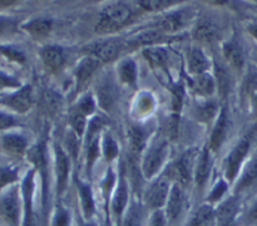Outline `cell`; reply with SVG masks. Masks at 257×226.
I'll list each match as a JSON object with an SVG mask.
<instances>
[{"label": "cell", "mask_w": 257, "mask_h": 226, "mask_svg": "<svg viewBox=\"0 0 257 226\" xmlns=\"http://www.w3.org/2000/svg\"><path fill=\"white\" fill-rule=\"evenodd\" d=\"M187 20L188 17L185 10H177V12H171L170 14H166L165 17L158 19L153 27L168 35L182 29Z\"/></svg>", "instance_id": "4fadbf2b"}, {"label": "cell", "mask_w": 257, "mask_h": 226, "mask_svg": "<svg viewBox=\"0 0 257 226\" xmlns=\"http://www.w3.org/2000/svg\"><path fill=\"white\" fill-rule=\"evenodd\" d=\"M2 146L12 156H23L28 151L27 138L19 133H5L2 137Z\"/></svg>", "instance_id": "d6986e66"}, {"label": "cell", "mask_w": 257, "mask_h": 226, "mask_svg": "<svg viewBox=\"0 0 257 226\" xmlns=\"http://www.w3.org/2000/svg\"><path fill=\"white\" fill-rule=\"evenodd\" d=\"M227 191V181L226 180H221L213 186V188L211 190L210 195H208V203L212 205V203H220L221 201L223 200L225 197V193Z\"/></svg>", "instance_id": "60d3db41"}, {"label": "cell", "mask_w": 257, "mask_h": 226, "mask_svg": "<svg viewBox=\"0 0 257 226\" xmlns=\"http://www.w3.org/2000/svg\"><path fill=\"white\" fill-rule=\"evenodd\" d=\"M102 151L103 155H104L105 160L107 161H113L118 157V153H119V150H118V145L115 142V140L113 138L112 135L109 133H105L103 136V142H102Z\"/></svg>", "instance_id": "d6a6232c"}, {"label": "cell", "mask_w": 257, "mask_h": 226, "mask_svg": "<svg viewBox=\"0 0 257 226\" xmlns=\"http://www.w3.org/2000/svg\"><path fill=\"white\" fill-rule=\"evenodd\" d=\"M195 38L203 43H212L220 34L217 24L210 19H201L195 28Z\"/></svg>", "instance_id": "7402d4cb"}, {"label": "cell", "mask_w": 257, "mask_h": 226, "mask_svg": "<svg viewBox=\"0 0 257 226\" xmlns=\"http://www.w3.org/2000/svg\"><path fill=\"white\" fill-rule=\"evenodd\" d=\"M43 63L45 67L50 70H58L63 67L65 62L64 50L55 45H48L44 47L40 52Z\"/></svg>", "instance_id": "ffe728a7"}, {"label": "cell", "mask_w": 257, "mask_h": 226, "mask_svg": "<svg viewBox=\"0 0 257 226\" xmlns=\"http://www.w3.org/2000/svg\"><path fill=\"white\" fill-rule=\"evenodd\" d=\"M183 186L180 183H173L171 186L170 195H168L167 203L165 206V212L167 215L170 226L175 225L178 218L182 216L186 206V196Z\"/></svg>", "instance_id": "7c38bea8"}, {"label": "cell", "mask_w": 257, "mask_h": 226, "mask_svg": "<svg viewBox=\"0 0 257 226\" xmlns=\"http://www.w3.org/2000/svg\"><path fill=\"white\" fill-rule=\"evenodd\" d=\"M19 125L17 118L9 113L0 112V131H7L10 128H14Z\"/></svg>", "instance_id": "7dc6e473"}, {"label": "cell", "mask_w": 257, "mask_h": 226, "mask_svg": "<svg viewBox=\"0 0 257 226\" xmlns=\"http://www.w3.org/2000/svg\"><path fill=\"white\" fill-rule=\"evenodd\" d=\"M118 75L120 82L128 85H135L137 82V65L133 60L125 59L118 67Z\"/></svg>", "instance_id": "f546056e"}, {"label": "cell", "mask_w": 257, "mask_h": 226, "mask_svg": "<svg viewBox=\"0 0 257 226\" xmlns=\"http://www.w3.org/2000/svg\"><path fill=\"white\" fill-rule=\"evenodd\" d=\"M70 223H72V217L69 211L62 206L55 208L50 218V226H70Z\"/></svg>", "instance_id": "8d00e7d4"}, {"label": "cell", "mask_w": 257, "mask_h": 226, "mask_svg": "<svg viewBox=\"0 0 257 226\" xmlns=\"http://www.w3.org/2000/svg\"><path fill=\"white\" fill-rule=\"evenodd\" d=\"M188 226H216L215 207L210 203L200 206L191 218Z\"/></svg>", "instance_id": "d4e9b609"}, {"label": "cell", "mask_w": 257, "mask_h": 226, "mask_svg": "<svg viewBox=\"0 0 257 226\" xmlns=\"http://www.w3.org/2000/svg\"><path fill=\"white\" fill-rule=\"evenodd\" d=\"M130 140H131V147L133 148L135 152H141L146 146V133L138 126H133L130 130Z\"/></svg>", "instance_id": "e575fe53"}, {"label": "cell", "mask_w": 257, "mask_h": 226, "mask_svg": "<svg viewBox=\"0 0 257 226\" xmlns=\"http://www.w3.org/2000/svg\"><path fill=\"white\" fill-rule=\"evenodd\" d=\"M175 2H166V0H143V2L138 3V5L143 8L148 12H161L167 8H171L175 5Z\"/></svg>", "instance_id": "7bdbcfd3"}, {"label": "cell", "mask_w": 257, "mask_h": 226, "mask_svg": "<svg viewBox=\"0 0 257 226\" xmlns=\"http://www.w3.org/2000/svg\"><path fill=\"white\" fill-rule=\"evenodd\" d=\"M255 181H257V157L251 158L246 163L245 168L240 176V180L237 181V191L245 190L248 186L252 185Z\"/></svg>", "instance_id": "f1b7e54d"}, {"label": "cell", "mask_w": 257, "mask_h": 226, "mask_svg": "<svg viewBox=\"0 0 257 226\" xmlns=\"http://www.w3.org/2000/svg\"><path fill=\"white\" fill-rule=\"evenodd\" d=\"M217 109L218 107L216 102H205L197 108V117L203 122H210L211 120L216 117Z\"/></svg>", "instance_id": "74e56055"}, {"label": "cell", "mask_w": 257, "mask_h": 226, "mask_svg": "<svg viewBox=\"0 0 257 226\" xmlns=\"http://www.w3.org/2000/svg\"><path fill=\"white\" fill-rule=\"evenodd\" d=\"M253 99H255V103H256V107H257V92L255 93V97H253Z\"/></svg>", "instance_id": "816d5d0a"}, {"label": "cell", "mask_w": 257, "mask_h": 226, "mask_svg": "<svg viewBox=\"0 0 257 226\" xmlns=\"http://www.w3.org/2000/svg\"><path fill=\"white\" fill-rule=\"evenodd\" d=\"M191 85H192V89L198 95L208 97V95H212V93L215 92L216 79L212 75L208 74V73H203V74L195 75Z\"/></svg>", "instance_id": "484cf974"}, {"label": "cell", "mask_w": 257, "mask_h": 226, "mask_svg": "<svg viewBox=\"0 0 257 226\" xmlns=\"http://www.w3.org/2000/svg\"><path fill=\"white\" fill-rule=\"evenodd\" d=\"M77 110L82 113L83 116H90L94 113L95 110V100L93 98L92 94H84L80 97V99L78 100L77 104Z\"/></svg>", "instance_id": "b9f144b4"}, {"label": "cell", "mask_w": 257, "mask_h": 226, "mask_svg": "<svg viewBox=\"0 0 257 226\" xmlns=\"http://www.w3.org/2000/svg\"><path fill=\"white\" fill-rule=\"evenodd\" d=\"M133 12L127 4L119 2L109 3L105 5L100 14V20L95 27V32L100 34H108L119 29L123 25L130 23Z\"/></svg>", "instance_id": "6da1fadb"}, {"label": "cell", "mask_w": 257, "mask_h": 226, "mask_svg": "<svg viewBox=\"0 0 257 226\" xmlns=\"http://www.w3.org/2000/svg\"><path fill=\"white\" fill-rule=\"evenodd\" d=\"M237 226H257V198L241 213Z\"/></svg>", "instance_id": "d590c367"}, {"label": "cell", "mask_w": 257, "mask_h": 226, "mask_svg": "<svg viewBox=\"0 0 257 226\" xmlns=\"http://www.w3.org/2000/svg\"><path fill=\"white\" fill-rule=\"evenodd\" d=\"M146 226H170V222H168V218L165 210L152 211L151 216L148 217Z\"/></svg>", "instance_id": "ee69618b"}, {"label": "cell", "mask_w": 257, "mask_h": 226, "mask_svg": "<svg viewBox=\"0 0 257 226\" xmlns=\"http://www.w3.org/2000/svg\"><path fill=\"white\" fill-rule=\"evenodd\" d=\"M255 59H256V62H257V52L255 53Z\"/></svg>", "instance_id": "f5cc1de1"}, {"label": "cell", "mask_w": 257, "mask_h": 226, "mask_svg": "<svg viewBox=\"0 0 257 226\" xmlns=\"http://www.w3.org/2000/svg\"><path fill=\"white\" fill-rule=\"evenodd\" d=\"M250 140L248 138H242L241 141H238L237 145L228 153L225 161L226 181L232 182V181L236 180L241 167H242L243 161H245L246 156H247L248 151H250Z\"/></svg>", "instance_id": "8992f818"}, {"label": "cell", "mask_w": 257, "mask_h": 226, "mask_svg": "<svg viewBox=\"0 0 257 226\" xmlns=\"http://www.w3.org/2000/svg\"><path fill=\"white\" fill-rule=\"evenodd\" d=\"M18 29V23L13 18L0 15V35H7L15 33Z\"/></svg>", "instance_id": "f6af8a7d"}, {"label": "cell", "mask_w": 257, "mask_h": 226, "mask_svg": "<svg viewBox=\"0 0 257 226\" xmlns=\"http://www.w3.org/2000/svg\"><path fill=\"white\" fill-rule=\"evenodd\" d=\"M211 170H212L211 151L208 148H203L202 152L197 156L195 166V181L198 188H202L207 183Z\"/></svg>", "instance_id": "9a60e30c"}, {"label": "cell", "mask_w": 257, "mask_h": 226, "mask_svg": "<svg viewBox=\"0 0 257 226\" xmlns=\"http://www.w3.org/2000/svg\"><path fill=\"white\" fill-rule=\"evenodd\" d=\"M79 226H98L97 223L92 222V221H83Z\"/></svg>", "instance_id": "f907efd6"}, {"label": "cell", "mask_w": 257, "mask_h": 226, "mask_svg": "<svg viewBox=\"0 0 257 226\" xmlns=\"http://www.w3.org/2000/svg\"><path fill=\"white\" fill-rule=\"evenodd\" d=\"M44 102H45V105H47L48 109L57 110L58 105H59V103H60V98L58 97L54 92H52V90H48V92L44 94Z\"/></svg>", "instance_id": "c3c4849f"}, {"label": "cell", "mask_w": 257, "mask_h": 226, "mask_svg": "<svg viewBox=\"0 0 257 226\" xmlns=\"http://www.w3.org/2000/svg\"><path fill=\"white\" fill-rule=\"evenodd\" d=\"M23 222L22 226H40L39 216L34 210V171L27 173L22 185Z\"/></svg>", "instance_id": "277c9868"}, {"label": "cell", "mask_w": 257, "mask_h": 226, "mask_svg": "<svg viewBox=\"0 0 257 226\" xmlns=\"http://www.w3.org/2000/svg\"><path fill=\"white\" fill-rule=\"evenodd\" d=\"M52 28L53 22L52 19H48V18H37V19H32L22 25L23 30H25L28 34L37 39L49 35Z\"/></svg>", "instance_id": "44dd1931"}, {"label": "cell", "mask_w": 257, "mask_h": 226, "mask_svg": "<svg viewBox=\"0 0 257 226\" xmlns=\"http://www.w3.org/2000/svg\"><path fill=\"white\" fill-rule=\"evenodd\" d=\"M125 43L120 38H109V39L100 40L90 45V55L97 58L99 62H112L117 59L122 50L124 49Z\"/></svg>", "instance_id": "ba28073f"}, {"label": "cell", "mask_w": 257, "mask_h": 226, "mask_svg": "<svg viewBox=\"0 0 257 226\" xmlns=\"http://www.w3.org/2000/svg\"><path fill=\"white\" fill-rule=\"evenodd\" d=\"M69 158L60 147L55 148V176H57L58 193L62 195L65 191L69 176Z\"/></svg>", "instance_id": "5bb4252c"}, {"label": "cell", "mask_w": 257, "mask_h": 226, "mask_svg": "<svg viewBox=\"0 0 257 226\" xmlns=\"http://www.w3.org/2000/svg\"><path fill=\"white\" fill-rule=\"evenodd\" d=\"M122 226H145L143 207L137 201H132L128 205L127 211L123 216Z\"/></svg>", "instance_id": "83f0119b"}, {"label": "cell", "mask_w": 257, "mask_h": 226, "mask_svg": "<svg viewBox=\"0 0 257 226\" xmlns=\"http://www.w3.org/2000/svg\"><path fill=\"white\" fill-rule=\"evenodd\" d=\"M99 64V60L95 57H93V55H87V57H84L78 63L74 70V77L78 88L83 87L92 78V75L98 69Z\"/></svg>", "instance_id": "e0dca14e"}, {"label": "cell", "mask_w": 257, "mask_h": 226, "mask_svg": "<svg viewBox=\"0 0 257 226\" xmlns=\"http://www.w3.org/2000/svg\"><path fill=\"white\" fill-rule=\"evenodd\" d=\"M210 68V60L200 48H192L188 53V70L193 75L207 73Z\"/></svg>", "instance_id": "cb8c5ba5"}, {"label": "cell", "mask_w": 257, "mask_h": 226, "mask_svg": "<svg viewBox=\"0 0 257 226\" xmlns=\"http://www.w3.org/2000/svg\"><path fill=\"white\" fill-rule=\"evenodd\" d=\"M167 143H155L143 157L142 173L145 177L151 178L160 171L167 156Z\"/></svg>", "instance_id": "8fae6325"}, {"label": "cell", "mask_w": 257, "mask_h": 226, "mask_svg": "<svg viewBox=\"0 0 257 226\" xmlns=\"http://www.w3.org/2000/svg\"><path fill=\"white\" fill-rule=\"evenodd\" d=\"M216 226H237L241 216L240 200L236 196L225 198L215 208Z\"/></svg>", "instance_id": "52a82bcc"}, {"label": "cell", "mask_w": 257, "mask_h": 226, "mask_svg": "<svg viewBox=\"0 0 257 226\" xmlns=\"http://www.w3.org/2000/svg\"><path fill=\"white\" fill-rule=\"evenodd\" d=\"M2 104L5 107L10 108L14 112L24 115V113L29 112L32 109L33 104H34V93H33V88L30 85H23L19 89L15 90L10 95H8L5 99H3Z\"/></svg>", "instance_id": "30bf717a"}, {"label": "cell", "mask_w": 257, "mask_h": 226, "mask_svg": "<svg viewBox=\"0 0 257 226\" xmlns=\"http://www.w3.org/2000/svg\"><path fill=\"white\" fill-rule=\"evenodd\" d=\"M248 32L251 33V35H252L253 38H256L257 39V25H250V27H248Z\"/></svg>", "instance_id": "681fc988"}, {"label": "cell", "mask_w": 257, "mask_h": 226, "mask_svg": "<svg viewBox=\"0 0 257 226\" xmlns=\"http://www.w3.org/2000/svg\"><path fill=\"white\" fill-rule=\"evenodd\" d=\"M195 155L192 152H187L178 158L175 163L170 166L167 171L168 180H173L175 183L186 186L191 181V175L195 173Z\"/></svg>", "instance_id": "9c48e42d"}, {"label": "cell", "mask_w": 257, "mask_h": 226, "mask_svg": "<svg viewBox=\"0 0 257 226\" xmlns=\"http://www.w3.org/2000/svg\"><path fill=\"white\" fill-rule=\"evenodd\" d=\"M223 57L236 69H242L245 64L242 49L236 42H227L223 44Z\"/></svg>", "instance_id": "4316f807"}, {"label": "cell", "mask_w": 257, "mask_h": 226, "mask_svg": "<svg viewBox=\"0 0 257 226\" xmlns=\"http://www.w3.org/2000/svg\"><path fill=\"white\" fill-rule=\"evenodd\" d=\"M97 94L100 107L104 108L105 110H110L114 107L115 102H117V89H115V85L113 84V82L108 79L100 82Z\"/></svg>", "instance_id": "603a6c76"}, {"label": "cell", "mask_w": 257, "mask_h": 226, "mask_svg": "<svg viewBox=\"0 0 257 226\" xmlns=\"http://www.w3.org/2000/svg\"><path fill=\"white\" fill-rule=\"evenodd\" d=\"M227 112H226V109H222L220 115H218L217 120H216L215 127H213L212 133H211L210 147H208L211 152H216V151H218L222 147L223 142L226 140V135H227Z\"/></svg>", "instance_id": "ac0fdd59"}, {"label": "cell", "mask_w": 257, "mask_h": 226, "mask_svg": "<svg viewBox=\"0 0 257 226\" xmlns=\"http://www.w3.org/2000/svg\"><path fill=\"white\" fill-rule=\"evenodd\" d=\"M0 220L5 226H22L23 196L17 186L0 193Z\"/></svg>", "instance_id": "7a4b0ae2"}, {"label": "cell", "mask_w": 257, "mask_h": 226, "mask_svg": "<svg viewBox=\"0 0 257 226\" xmlns=\"http://www.w3.org/2000/svg\"><path fill=\"white\" fill-rule=\"evenodd\" d=\"M216 85L222 94H226L230 89V75H228L226 68L218 64H216Z\"/></svg>", "instance_id": "f35d334b"}, {"label": "cell", "mask_w": 257, "mask_h": 226, "mask_svg": "<svg viewBox=\"0 0 257 226\" xmlns=\"http://www.w3.org/2000/svg\"><path fill=\"white\" fill-rule=\"evenodd\" d=\"M171 183L165 176L157 178L150 185V187L143 193V202L150 210H163L168 200V195L171 191Z\"/></svg>", "instance_id": "3957f363"}, {"label": "cell", "mask_w": 257, "mask_h": 226, "mask_svg": "<svg viewBox=\"0 0 257 226\" xmlns=\"http://www.w3.org/2000/svg\"><path fill=\"white\" fill-rule=\"evenodd\" d=\"M130 205V191H128L127 181L120 176L117 187L113 191L112 200H110V217L113 226H122L123 216Z\"/></svg>", "instance_id": "5b68a950"}, {"label": "cell", "mask_w": 257, "mask_h": 226, "mask_svg": "<svg viewBox=\"0 0 257 226\" xmlns=\"http://www.w3.org/2000/svg\"><path fill=\"white\" fill-rule=\"evenodd\" d=\"M19 180V171L14 166H0V193Z\"/></svg>", "instance_id": "1f68e13d"}, {"label": "cell", "mask_w": 257, "mask_h": 226, "mask_svg": "<svg viewBox=\"0 0 257 226\" xmlns=\"http://www.w3.org/2000/svg\"><path fill=\"white\" fill-rule=\"evenodd\" d=\"M143 55L155 67H163L168 60V53L162 47H150L145 49Z\"/></svg>", "instance_id": "4dcf8cb0"}, {"label": "cell", "mask_w": 257, "mask_h": 226, "mask_svg": "<svg viewBox=\"0 0 257 226\" xmlns=\"http://www.w3.org/2000/svg\"><path fill=\"white\" fill-rule=\"evenodd\" d=\"M20 87H23V85L17 78L12 77V75L7 74V73L0 70V89H5V88H14V89H19Z\"/></svg>", "instance_id": "bcb514c9"}, {"label": "cell", "mask_w": 257, "mask_h": 226, "mask_svg": "<svg viewBox=\"0 0 257 226\" xmlns=\"http://www.w3.org/2000/svg\"><path fill=\"white\" fill-rule=\"evenodd\" d=\"M70 126L73 128V132L80 137V136L84 135L85 130H87V120H85V116H83L82 113L75 110L70 115Z\"/></svg>", "instance_id": "ab89813d"}, {"label": "cell", "mask_w": 257, "mask_h": 226, "mask_svg": "<svg viewBox=\"0 0 257 226\" xmlns=\"http://www.w3.org/2000/svg\"><path fill=\"white\" fill-rule=\"evenodd\" d=\"M77 186L80 198V210H82L83 220L92 221L93 216L95 215V201L92 188H90L88 183L79 180L77 181Z\"/></svg>", "instance_id": "2e32d148"}, {"label": "cell", "mask_w": 257, "mask_h": 226, "mask_svg": "<svg viewBox=\"0 0 257 226\" xmlns=\"http://www.w3.org/2000/svg\"><path fill=\"white\" fill-rule=\"evenodd\" d=\"M0 54L4 55L10 62L17 63V64H24L27 62V57H25L24 53L19 48L13 47V45L0 44Z\"/></svg>", "instance_id": "836d02e7"}]
</instances>
